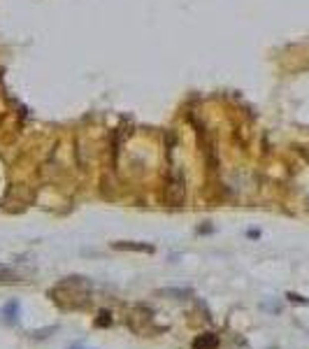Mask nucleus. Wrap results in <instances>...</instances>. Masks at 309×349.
Segmentation results:
<instances>
[{
	"label": "nucleus",
	"mask_w": 309,
	"mask_h": 349,
	"mask_svg": "<svg viewBox=\"0 0 309 349\" xmlns=\"http://www.w3.org/2000/svg\"><path fill=\"white\" fill-rule=\"evenodd\" d=\"M19 314H21L19 300H9V303L2 307V317H5V321H9V324H14L16 319H19Z\"/></svg>",
	"instance_id": "0eeeda50"
},
{
	"label": "nucleus",
	"mask_w": 309,
	"mask_h": 349,
	"mask_svg": "<svg viewBox=\"0 0 309 349\" xmlns=\"http://www.w3.org/2000/svg\"><path fill=\"white\" fill-rule=\"evenodd\" d=\"M75 349H82V347H75Z\"/></svg>",
	"instance_id": "9b49d317"
},
{
	"label": "nucleus",
	"mask_w": 309,
	"mask_h": 349,
	"mask_svg": "<svg viewBox=\"0 0 309 349\" xmlns=\"http://www.w3.org/2000/svg\"><path fill=\"white\" fill-rule=\"evenodd\" d=\"M112 249H119V251H140V254H151L154 251V244L149 242H112Z\"/></svg>",
	"instance_id": "20e7f679"
},
{
	"label": "nucleus",
	"mask_w": 309,
	"mask_h": 349,
	"mask_svg": "<svg viewBox=\"0 0 309 349\" xmlns=\"http://www.w3.org/2000/svg\"><path fill=\"white\" fill-rule=\"evenodd\" d=\"M163 203L170 207H181L186 203V179H184V173L177 168L167 173L165 186H163Z\"/></svg>",
	"instance_id": "f03ea898"
},
{
	"label": "nucleus",
	"mask_w": 309,
	"mask_h": 349,
	"mask_svg": "<svg viewBox=\"0 0 309 349\" xmlns=\"http://www.w3.org/2000/svg\"><path fill=\"white\" fill-rule=\"evenodd\" d=\"M288 300H291V303H300V305H309V300H307V298H302V296H298V293H288Z\"/></svg>",
	"instance_id": "1a4fd4ad"
},
{
	"label": "nucleus",
	"mask_w": 309,
	"mask_h": 349,
	"mask_svg": "<svg viewBox=\"0 0 309 349\" xmlns=\"http://www.w3.org/2000/svg\"><path fill=\"white\" fill-rule=\"evenodd\" d=\"M49 296L56 305H60L63 310H82L91 298V282L86 277L72 275L60 280L56 287L49 291Z\"/></svg>",
	"instance_id": "f257e3e1"
},
{
	"label": "nucleus",
	"mask_w": 309,
	"mask_h": 349,
	"mask_svg": "<svg viewBox=\"0 0 309 349\" xmlns=\"http://www.w3.org/2000/svg\"><path fill=\"white\" fill-rule=\"evenodd\" d=\"M96 326H98V328H107V326H112V312L100 310V312H98V319H96Z\"/></svg>",
	"instance_id": "6e6552de"
},
{
	"label": "nucleus",
	"mask_w": 309,
	"mask_h": 349,
	"mask_svg": "<svg viewBox=\"0 0 309 349\" xmlns=\"http://www.w3.org/2000/svg\"><path fill=\"white\" fill-rule=\"evenodd\" d=\"M193 349H219V335L216 333H203L193 340Z\"/></svg>",
	"instance_id": "39448f33"
},
{
	"label": "nucleus",
	"mask_w": 309,
	"mask_h": 349,
	"mask_svg": "<svg viewBox=\"0 0 309 349\" xmlns=\"http://www.w3.org/2000/svg\"><path fill=\"white\" fill-rule=\"evenodd\" d=\"M156 296H165V298H174V300H184V298H191L193 296V289L189 287H165V289H158Z\"/></svg>",
	"instance_id": "7ed1b4c3"
},
{
	"label": "nucleus",
	"mask_w": 309,
	"mask_h": 349,
	"mask_svg": "<svg viewBox=\"0 0 309 349\" xmlns=\"http://www.w3.org/2000/svg\"><path fill=\"white\" fill-rule=\"evenodd\" d=\"M14 282H21V275L7 263H0V284H14Z\"/></svg>",
	"instance_id": "423d86ee"
},
{
	"label": "nucleus",
	"mask_w": 309,
	"mask_h": 349,
	"mask_svg": "<svg viewBox=\"0 0 309 349\" xmlns=\"http://www.w3.org/2000/svg\"><path fill=\"white\" fill-rule=\"evenodd\" d=\"M198 233H211V226H200L198 228Z\"/></svg>",
	"instance_id": "9d476101"
}]
</instances>
